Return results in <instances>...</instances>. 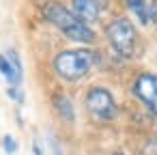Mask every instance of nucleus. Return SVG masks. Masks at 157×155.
Segmentation results:
<instances>
[{"label": "nucleus", "instance_id": "nucleus-8", "mask_svg": "<svg viewBox=\"0 0 157 155\" xmlns=\"http://www.w3.org/2000/svg\"><path fill=\"white\" fill-rule=\"evenodd\" d=\"M0 73H2V76L9 80V84H11V86H20L22 76L13 69V65L9 63V58H7L5 54H0Z\"/></svg>", "mask_w": 157, "mask_h": 155}, {"label": "nucleus", "instance_id": "nucleus-9", "mask_svg": "<svg viewBox=\"0 0 157 155\" xmlns=\"http://www.w3.org/2000/svg\"><path fill=\"white\" fill-rule=\"evenodd\" d=\"M127 5H129V9L138 15V20L142 22V24H148L151 20H148V5H146V0H127Z\"/></svg>", "mask_w": 157, "mask_h": 155}, {"label": "nucleus", "instance_id": "nucleus-1", "mask_svg": "<svg viewBox=\"0 0 157 155\" xmlns=\"http://www.w3.org/2000/svg\"><path fill=\"white\" fill-rule=\"evenodd\" d=\"M99 63V54L90 48H73V50H63L54 56L52 67L58 78L65 82H80L84 80L95 65Z\"/></svg>", "mask_w": 157, "mask_h": 155}, {"label": "nucleus", "instance_id": "nucleus-5", "mask_svg": "<svg viewBox=\"0 0 157 155\" xmlns=\"http://www.w3.org/2000/svg\"><path fill=\"white\" fill-rule=\"evenodd\" d=\"M133 95L157 116V76L155 73H140L133 82Z\"/></svg>", "mask_w": 157, "mask_h": 155}, {"label": "nucleus", "instance_id": "nucleus-4", "mask_svg": "<svg viewBox=\"0 0 157 155\" xmlns=\"http://www.w3.org/2000/svg\"><path fill=\"white\" fill-rule=\"evenodd\" d=\"M84 103H86V110L99 118V121H114L118 116V106H116V99L114 95L103 88V86H93L86 91V97H84Z\"/></svg>", "mask_w": 157, "mask_h": 155}, {"label": "nucleus", "instance_id": "nucleus-14", "mask_svg": "<svg viewBox=\"0 0 157 155\" xmlns=\"http://www.w3.org/2000/svg\"><path fill=\"white\" fill-rule=\"evenodd\" d=\"M52 151H54V155H63V151H60V146H58V142L54 140V146H52Z\"/></svg>", "mask_w": 157, "mask_h": 155}, {"label": "nucleus", "instance_id": "nucleus-15", "mask_svg": "<svg viewBox=\"0 0 157 155\" xmlns=\"http://www.w3.org/2000/svg\"><path fill=\"white\" fill-rule=\"evenodd\" d=\"M112 155H125V153H112Z\"/></svg>", "mask_w": 157, "mask_h": 155}, {"label": "nucleus", "instance_id": "nucleus-3", "mask_svg": "<svg viewBox=\"0 0 157 155\" xmlns=\"http://www.w3.org/2000/svg\"><path fill=\"white\" fill-rule=\"evenodd\" d=\"M105 37L110 41V48L121 58H131L138 48V33L129 17H114L105 26Z\"/></svg>", "mask_w": 157, "mask_h": 155}, {"label": "nucleus", "instance_id": "nucleus-16", "mask_svg": "<svg viewBox=\"0 0 157 155\" xmlns=\"http://www.w3.org/2000/svg\"><path fill=\"white\" fill-rule=\"evenodd\" d=\"M155 24H157V22H155Z\"/></svg>", "mask_w": 157, "mask_h": 155}, {"label": "nucleus", "instance_id": "nucleus-10", "mask_svg": "<svg viewBox=\"0 0 157 155\" xmlns=\"http://www.w3.org/2000/svg\"><path fill=\"white\" fill-rule=\"evenodd\" d=\"M7 58H9V63L13 65V69L22 76L24 73V69H22V60H20V54H17V50H7V54H5Z\"/></svg>", "mask_w": 157, "mask_h": 155}, {"label": "nucleus", "instance_id": "nucleus-12", "mask_svg": "<svg viewBox=\"0 0 157 155\" xmlns=\"http://www.w3.org/2000/svg\"><path fill=\"white\" fill-rule=\"evenodd\" d=\"M7 93H9V97H11V99H15V101H20V103L24 101V97H22V93H20V91H17L15 86H13V88H9Z\"/></svg>", "mask_w": 157, "mask_h": 155}, {"label": "nucleus", "instance_id": "nucleus-13", "mask_svg": "<svg viewBox=\"0 0 157 155\" xmlns=\"http://www.w3.org/2000/svg\"><path fill=\"white\" fill-rule=\"evenodd\" d=\"M33 153H35V155H43V151H41V146H39V142H37V140L33 142Z\"/></svg>", "mask_w": 157, "mask_h": 155}, {"label": "nucleus", "instance_id": "nucleus-6", "mask_svg": "<svg viewBox=\"0 0 157 155\" xmlns=\"http://www.w3.org/2000/svg\"><path fill=\"white\" fill-rule=\"evenodd\" d=\"M101 5L97 2V0H71V13L82 22V24H93V22H97L99 20V15H101Z\"/></svg>", "mask_w": 157, "mask_h": 155}, {"label": "nucleus", "instance_id": "nucleus-7", "mask_svg": "<svg viewBox=\"0 0 157 155\" xmlns=\"http://www.w3.org/2000/svg\"><path fill=\"white\" fill-rule=\"evenodd\" d=\"M52 106L56 108V112H58L65 121H73V118H75L73 101L69 99V95H65V93H56V95L52 97Z\"/></svg>", "mask_w": 157, "mask_h": 155}, {"label": "nucleus", "instance_id": "nucleus-2", "mask_svg": "<svg viewBox=\"0 0 157 155\" xmlns=\"http://www.w3.org/2000/svg\"><path fill=\"white\" fill-rule=\"evenodd\" d=\"M43 17L54 26L58 28L67 39L75 41V43H95V30L86 24H82L65 5L56 2V0H50V2L43 5L41 9Z\"/></svg>", "mask_w": 157, "mask_h": 155}, {"label": "nucleus", "instance_id": "nucleus-11", "mask_svg": "<svg viewBox=\"0 0 157 155\" xmlns=\"http://www.w3.org/2000/svg\"><path fill=\"white\" fill-rule=\"evenodd\" d=\"M2 146H5V151H7V153H15V151H17V142H15V138H13V136H9V134L2 138Z\"/></svg>", "mask_w": 157, "mask_h": 155}]
</instances>
